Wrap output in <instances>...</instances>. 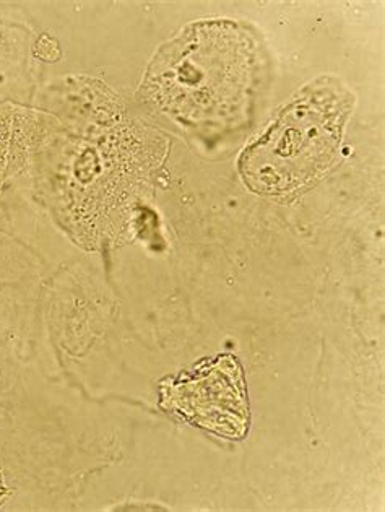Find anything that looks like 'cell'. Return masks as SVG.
<instances>
[{
    "mask_svg": "<svg viewBox=\"0 0 385 512\" xmlns=\"http://www.w3.org/2000/svg\"><path fill=\"white\" fill-rule=\"evenodd\" d=\"M161 405L181 420L223 438H246L251 423L243 365L218 355L161 386Z\"/></svg>",
    "mask_w": 385,
    "mask_h": 512,
    "instance_id": "cell-2",
    "label": "cell"
},
{
    "mask_svg": "<svg viewBox=\"0 0 385 512\" xmlns=\"http://www.w3.org/2000/svg\"><path fill=\"white\" fill-rule=\"evenodd\" d=\"M350 93L327 79L306 88L244 150L239 171L251 191L283 196L316 183L335 165Z\"/></svg>",
    "mask_w": 385,
    "mask_h": 512,
    "instance_id": "cell-1",
    "label": "cell"
}]
</instances>
